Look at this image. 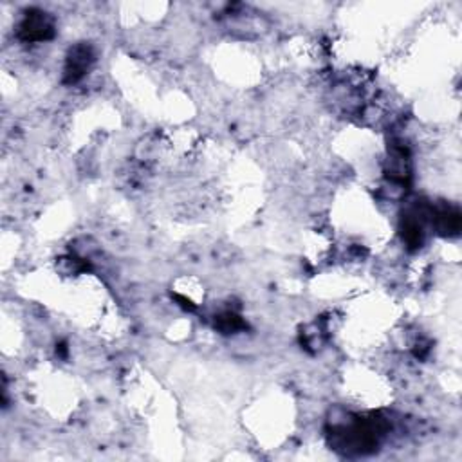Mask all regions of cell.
Masks as SVG:
<instances>
[{"mask_svg":"<svg viewBox=\"0 0 462 462\" xmlns=\"http://www.w3.org/2000/svg\"><path fill=\"white\" fill-rule=\"evenodd\" d=\"M218 327L224 333H231V330H237L242 327V321L239 320V316L235 314H223L218 316Z\"/></svg>","mask_w":462,"mask_h":462,"instance_id":"cell-4","label":"cell"},{"mask_svg":"<svg viewBox=\"0 0 462 462\" xmlns=\"http://www.w3.org/2000/svg\"><path fill=\"white\" fill-rule=\"evenodd\" d=\"M93 60V53H90L89 45H76L74 49L69 53L65 65V80L67 81H78L85 71L89 69V63Z\"/></svg>","mask_w":462,"mask_h":462,"instance_id":"cell-2","label":"cell"},{"mask_svg":"<svg viewBox=\"0 0 462 462\" xmlns=\"http://www.w3.org/2000/svg\"><path fill=\"white\" fill-rule=\"evenodd\" d=\"M436 221L437 230H439L440 233H445V235L457 233L459 228H461V217H459V214L454 212V209H443V212H439Z\"/></svg>","mask_w":462,"mask_h":462,"instance_id":"cell-3","label":"cell"},{"mask_svg":"<svg viewBox=\"0 0 462 462\" xmlns=\"http://www.w3.org/2000/svg\"><path fill=\"white\" fill-rule=\"evenodd\" d=\"M20 36L27 42H42L53 36V22L42 11H33L27 15L20 26Z\"/></svg>","mask_w":462,"mask_h":462,"instance_id":"cell-1","label":"cell"}]
</instances>
